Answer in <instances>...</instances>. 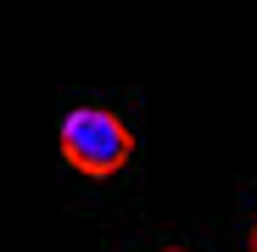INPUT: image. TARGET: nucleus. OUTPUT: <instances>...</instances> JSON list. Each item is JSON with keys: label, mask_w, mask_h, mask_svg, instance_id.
<instances>
[{"label": "nucleus", "mask_w": 257, "mask_h": 252, "mask_svg": "<svg viewBox=\"0 0 257 252\" xmlns=\"http://www.w3.org/2000/svg\"><path fill=\"white\" fill-rule=\"evenodd\" d=\"M62 157L90 180H112L135 157V129L106 107H73L62 118Z\"/></svg>", "instance_id": "obj_1"}, {"label": "nucleus", "mask_w": 257, "mask_h": 252, "mask_svg": "<svg viewBox=\"0 0 257 252\" xmlns=\"http://www.w3.org/2000/svg\"><path fill=\"white\" fill-rule=\"evenodd\" d=\"M246 241H251V252H257V219H251V235H246Z\"/></svg>", "instance_id": "obj_2"}]
</instances>
